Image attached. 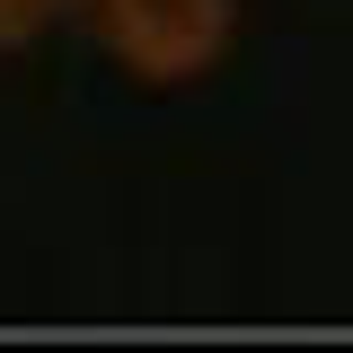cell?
Here are the masks:
<instances>
[{"label": "cell", "mask_w": 353, "mask_h": 353, "mask_svg": "<svg viewBox=\"0 0 353 353\" xmlns=\"http://www.w3.org/2000/svg\"><path fill=\"white\" fill-rule=\"evenodd\" d=\"M71 9H88L97 44L141 88H185L221 71V53L239 36V0H71Z\"/></svg>", "instance_id": "6da1fadb"}, {"label": "cell", "mask_w": 353, "mask_h": 353, "mask_svg": "<svg viewBox=\"0 0 353 353\" xmlns=\"http://www.w3.org/2000/svg\"><path fill=\"white\" fill-rule=\"evenodd\" d=\"M71 0H0V53H18V44H36L53 18H62Z\"/></svg>", "instance_id": "7a4b0ae2"}]
</instances>
